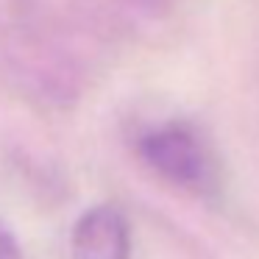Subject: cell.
Segmentation results:
<instances>
[{
  "label": "cell",
  "mask_w": 259,
  "mask_h": 259,
  "mask_svg": "<svg viewBox=\"0 0 259 259\" xmlns=\"http://www.w3.org/2000/svg\"><path fill=\"white\" fill-rule=\"evenodd\" d=\"M140 156L173 184L203 187L209 181L206 151L187 125L170 123L148 131L140 140Z\"/></svg>",
  "instance_id": "6da1fadb"
},
{
  "label": "cell",
  "mask_w": 259,
  "mask_h": 259,
  "mask_svg": "<svg viewBox=\"0 0 259 259\" xmlns=\"http://www.w3.org/2000/svg\"><path fill=\"white\" fill-rule=\"evenodd\" d=\"M73 259H128V223L114 206H95L73 229Z\"/></svg>",
  "instance_id": "7a4b0ae2"
},
{
  "label": "cell",
  "mask_w": 259,
  "mask_h": 259,
  "mask_svg": "<svg viewBox=\"0 0 259 259\" xmlns=\"http://www.w3.org/2000/svg\"><path fill=\"white\" fill-rule=\"evenodd\" d=\"M0 259H23L17 251V242H14L3 229H0Z\"/></svg>",
  "instance_id": "3957f363"
}]
</instances>
